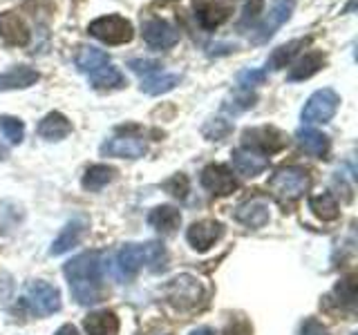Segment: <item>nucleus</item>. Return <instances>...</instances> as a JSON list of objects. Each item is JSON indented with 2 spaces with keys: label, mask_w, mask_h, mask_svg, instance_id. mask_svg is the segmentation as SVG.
<instances>
[{
  "label": "nucleus",
  "mask_w": 358,
  "mask_h": 335,
  "mask_svg": "<svg viewBox=\"0 0 358 335\" xmlns=\"http://www.w3.org/2000/svg\"><path fill=\"white\" fill-rule=\"evenodd\" d=\"M63 273L67 277V282H70L72 297L78 304L90 306L101 302V297H103V286H101V268H99L96 253L76 255L74 260L65 264Z\"/></svg>",
  "instance_id": "obj_1"
},
{
  "label": "nucleus",
  "mask_w": 358,
  "mask_h": 335,
  "mask_svg": "<svg viewBox=\"0 0 358 335\" xmlns=\"http://www.w3.org/2000/svg\"><path fill=\"white\" fill-rule=\"evenodd\" d=\"M168 262V253L162 244H126L115 257V268L119 279H128L139 268H150V271H162Z\"/></svg>",
  "instance_id": "obj_2"
},
{
  "label": "nucleus",
  "mask_w": 358,
  "mask_h": 335,
  "mask_svg": "<svg viewBox=\"0 0 358 335\" xmlns=\"http://www.w3.org/2000/svg\"><path fill=\"white\" fill-rule=\"evenodd\" d=\"M164 295L168 299V304L175 306L177 311H190L204 297V286L193 275H177L166 284Z\"/></svg>",
  "instance_id": "obj_3"
},
{
  "label": "nucleus",
  "mask_w": 358,
  "mask_h": 335,
  "mask_svg": "<svg viewBox=\"0 0 358 335\" xmlns=\"http://www.w3.org/2000/svg\"><path fill=\"white\" fill-rule=\"evenodd\" d=\"M309 174L302 168H280L275 174L268 179L271 193L282 201H296L309 190Z\"/></svg>",
  "instance_id": "obj_4"
},
{
  "label": "nucleus",
  "mask_w": 358,
  "mask_h": 335,
  "mask_svg": "<svg viewBox=\"0 0 358 335\" xmlns=\"http://www.w3.org/2000/svg\"><path fill=\"white\" fill-rule=\"evenodd\" d=\"M22 302H25V306L34 315L45 318L61 308V290L48 282H43V279H34V282L25 286Z\"/></svg>",
  "instance_id": "obj_5"
},
{
  "label": "nucleus",
  "mask_w": 358,
  "mask_h": 335,
  "mask_svg": "<svg viewBox=\"0 0 358 335\" xmlns=\"http://www.w3.org/2000/svg\"><path fill=\"white\" fill-rule=\"evenodd\" d=\"M87 31H90V36H94L96 40L106 43V45H126L134 36L132 22L123 16H117V14L101 16V18L92 20Z\"/></svg>",
  "instance_id": "obj_6"
},
{
  "label": "nucleus",
  "mask_w": 358,
  "mask_h": 335,
  "mask_svg": "<svg viewBox=\"0 0 358 335\" xmlns=\"http://www.w3.org/2000/svg\"><path fill=\"white\" fill-rule=\"evenodd\" d=\"M338 105H341V96L336 94L331 87H324L309 96L300 117L307 126H313V123H327L336 114Z\"/></svg>",
  "instance_id": "obj_7"
},
{
  "label": "nucleus",
  "mask_w": 358,
  "mask_h": 335,
  "mask_svg": "<svg viewBox=\"0 0 358 335\" xmlns=\"http://www.w3.org/2000/svg\"><path fill=\"white\" fill-rule=\"evenodd\" d=\"M294 9H296V0H273L271 7H268L266 18L255 29H251V40L266 43L291 18Z\"/></svg>",
  "instance_id": "obj_8"
},
{
  "label": "nucleus",
  "mask_w": 358,
  "mask_h": 335,
  "mask_svg": "<svg viewBox=\"0 0 358 335\" xmlns=\"http://www.w3.org/2000/svg\"><path fill=\"white\" fill-rule=\"evenodd\" d=\"M242 143L244 148H249L253 152L260 154H273L278 150H282L287 145V134L280 132L278 128L271 126H262V128H253L246 130L242 134Z\"/></svg>",
  "instance_id": "obj_9"
},
{
  "label": "nucleus",
  "mask_w": 358,
  "mask_h": 335,
  "mask_svg": "<svg viewBox=\"0 0 358 335\" xmlns=\"http://www.w3.org/2000/svg\"><path fill=\"white\" fill-rule=\"evenodd\" d=\"M199 181L210 195H217V197H227L233 193L235 188H238V181H235L233 172L227 165H220V163L206 165L204 170H201Z\"/></svg>",
  "instance_id": "obj_10"
},
{
  "label": "nucleus",
  "mask_w": 358,
  "mask_h": 335,
  "mask_svg": "<svg viewBox=\"0 0 358 335\" xmlns=\"http://www.w3.org/2000/svg\"><path fill=\"white\" fill-rule=\"evenodd\" d=\"M224 237V226L215 219H204V221H195L193 226L186 230V239L193 246L195 251L204 253L210 246H215Z\"/></svg>",
  "instance_id": "obj_11"
},
{
  "label": "nucleus",
  "mask_w": 358,
  "mask_h": 335,
  "mask_svg": "<svg viewBox=\"0 0 358 335\" xmlns=\"http://www.w3.org/2000/svg\"><path fill=\"white\" fill-rule=\"evenodd\" d=\"M143 40L155 50H171L179 40V31L171 25V22L152 18L143 22Z\"/></svg>",
  "instance_id": "obj_12"
},
{
  "label": "nucleus",
  "mask_w": 358,
  "mask_h": 335,
  "mask_svg": "<svg viewBox=\"0 0 358 335\" xmlns=\"http://www.w3.org/2000/svg\"><path fill=\"white\" fill-rule=\"evenodd\" d=\"M101 154L117 159H141L145 154V141L141 137H112L101 145Z\"/></svg>",
  "instance_id": "obj_13"
},
{
  "label": "nucleus",
  "mask_w": 358,
  "mask_h": 335,
  "mask_svg": "<svg viewBox=\"0 0 358 335\" xmlns=\"http://www.w3.org/2000/svg\"><path fill=\"white\" fill-rule=\"evenodd\" d=\"M29 27L25 25L16 11H5L0 14V38L7 45H14V47H25L29 43Z\"/></svg>",
  "instance_id": "obj_14"
},
{
  "label": "nucleus",
  "mask_w": 358,
  "mask_h": 335,
  "mask_svg": "<svg viewBox=\"0 0 358 335\" xmlns=\"http://www.w3.org/2000/svg\"><path fill=\"white\" fill-rule=\"evenodd\" d=\"M235 219H238L240 223H244V226L249 228H262L268 223V219H271V215H268V204L266 199H251V201H244L242 206H238V210H235Z\"/></svg>",
  "instance_id": "obj_15"
},
{
  "label": "nucleus",
  "mask_w": 358,
  "mask_h": 335,
  "mask_svg": "<svg viewBox=\"0 0 358 335\" xmlns=\"http://www.w3.org/2000/svg\"><path fill=\"white\" fill-rule=\"evenodd\" d=\"M85 228H87V219L85 217H74L72 221H67L65 228L61 230V234L52 244L50 255H63L67 251H72L74 246H78V241L83 239Z\"/></svg>",
  "instance_id": "obj_16"
},
{
  "label": "nucleus",
  "mask_w": 358,
  "mask_h": 335,
  "mask_svg": "<svg viewBox=\"0 0 358 335\" xmlns=\"http://www.w3.org/2000/svg\"><path fill=\"white\" fill-rule=\"evenodd\" d=\"M233 168L238 170L242 177H257L260 172H264V168H266V159H264V154L260 152H253L249 148H240V150H235L233 154Z\"/></svg>",
  "instance_id": "obj_17"
},
{
  "label": "nucleus",
  "mask_w": 358,
  "mask_h": 335,
  "mask_svg": "<svg viewBox=\"0 0 358 335\" xmlns=\"http://www.w3.org/2000/svg\"><path fill=\"white\" fill-rule=\"evenodd\" d=\"M36 132L45 141H61L72 132V123L67 121V117L61 114V112H50V114L38 123Z\"/></svg>",
  "instance_id": "obj_18"
},
{
  "label": "nucleus",
  "mask_w": 358,
  "mask_h": 335,
  "mask_svg": "<svg viewBox=\"0 0 358 335\" xmlns=\"http://www.w3.org/2000/svg\"><path fill=\"white\" fill-rule=\"evenodd\" d=\"M179 81H182V74H168V72H162V67H159V70H155L152 74L141 76V92L150 96H159V94L171 92L173 87H177Z\"/></svg>",
  "instance_id": "obj_19"
},
{
  "label": "nucleus",
  "mask_w": 358,
  "mask_h": 335,
  "mask_svg": "<svg viewBox=\"0 0 358 335\" xmlns=\"http://www.w3.org/2000/svg\"><path fill=\"white\" fill-rule=\"evenodd\" d=\"M87 335H119V318L112 311H96L83 322Z\"/></svg>",
  "instance_id": "obj_20"
},
{
  "label": "nucleus",
  "mask_w": 358,
  "mask_h": 335,
  "mask_svg": "<svg viewBox=\"0 0 358 335\" xmlns=\"http://www.w3.org/2000/svg\"><path fill=\"white\" fill-rule=\"evenodd\" d=\"M324 65V54L322 52H307L302 59H298L289 70V81L296 83V81H307L313 74H316L320 67Z\"/></svg>",
  "instance_id": "obj_21"
},
{
  "label": "nucleus",
  "mask_w": 358,
  "mask_h": 335,
  "mask_svg": "<svg viewBox=\"0 0 358 335\" xmlns=\"http://www.w3.org/2000/svg\"><path fill=\"white\" fill-rule=\"evenodd\" d=\"M148 223L155 230H159L164 234H171L179 228L182 215H179V210L173 206H157L148 212Z\"/></svg>",
  "instance_id": "obj_22"
},
{
  "label": "nucleus",
  "mask_w": 358,
  "mask_h": 335,
  "mask_svg": "<svg viewBox=\"0 0 358 335\" xmlns=\"http://www.w3.org/2000/svg\"><path fill=\"white\" fill-rule=\"evenodd\" d=\"M296 139H298L302 150H305L307 154H311V156H318V159L327 154V150H329V137H327V134L318 132V130H313V128L298 130Z\"/></svg>",
  "instance_id": "obj_23"
},
{
  "label": "nucleus",
  "mask_w": 358,
  "mask_h": 335,
  "mask_svg": "<svg viewBox=\"0 0 358 335\" xmlns=\"http://www.w3.org/2000/svg\"><path fill=\"white\" fill-rule=\"evenodd\" d=\"M38 81V72L27 65H16L9 72L0 74V89H22Z\"/></svg>",
  "instance_id": "obj_24"
},
{
  "label": "nucleus",
  "mask_w": 358,
  "mask_h": 335,
  "mask_svg": "<svg viewBox=\"0 0 358 335\" xmlns=\"http://www.w3.org/2000/svg\"><path fill=\"white\" fill-rule=\"evenodd\" d=\"M87 78L94 89H119L126 85V78H123V74L112 63L99 67L92 74H87Z\"/></svg>",
  "instance_id": "obj_25"
},
{
  "label": "nucleus",
  "mask_w": 358,
  "mask_h": 335,
  "mask_svg": "<svg viewBox=\"0 0 358 335\" xmlns=\"http://www.w3.org/2000/svg\"><path fill=\"white\" fill-rule=\"evenodd\" d=\"M197 20L204 29H215L222 22H227L231 16V7L229 5H220V3H208V5H199L197 7Z\"/></svg>",
  "instance_id": "obj_26"
},
{
  "label": "nucleus",
  "mask_w": 358,
  "mask_h": 335,
  "mask_svg": "<svg viewBox=\"0 0 358 335\" xmlns=\"http://www.w3.org/2000/svg\"><path fill=\"white\" fill-rule=\"evenodd\" d=\"M115 174H117V170L110 165H103V163L90 165L83 174V188L90 190V193H99V190H103L112 179H115Z\"/></svg>",
  "instance_id": "obj_27"
},
{
  "label": "nucleus",
  "mask_w": 358,
  "mask_h": 335,
  "mask_svg": "<svg viewBox=\"0 0 358 335\" xmlns=\"http://www.w3.org/2000/svg\"><path fill=\"white\" fill-rule=\"evenodd\" d=\"M108 63H110L108 54L103 50H96V47H81V52H78V56H76V67L85 76L96 72L99 67H103Z\"/></svg>",
  "instance_id": "obj_28"
},
{
  "label": "nucleus",
  "mask_w": 358,
  "mask_h": 335,
  "mask_svg": "<svg viewBox=\"0 0 358 335\" xmlns=\"http://www.w3.org/2000/svg\"><path fill=\"white\" fill-rule=\"evenodd\" d=\"M307 40H291L287 45H280V47H275L271 52V56H268V61H266V70H280V67H287L291 63V59L298 54V47H305Z\"/></svg>",
  "instance_id": "obj_29"
},
{
  "label": "nucleus",
  "mask_w": 358,
  "mask_h": 335,
  "mask_svg": "<svg viewBox=\"0 0 358 335\" xmlns=\"http://www.w3.org/2000/svg\"><path fill=\"white\" fill-rule=\"evenodd\" d=\"M309 210L322 221H334L338 217V204H336V199L329 193L309 197Z\"/></svg>",
  "instance_id": "obj_30"
},
{
  "label": "nucleus",
  "mask_w": 358,
  "mask_h": 335,
  "mask_svg": "<svg viewBox=\"0 0 358 335\" xmlns=\"http://www.w3.org/2000/svg\"><path fill=\"white\" fill-rule=\"evenodd\" d=\"M255 105V94H251V89H238L233 92L227 100H224V110L229 114H240V112H246Z\"/></svg>",
  "instance_id": "obj_31"
},
{
  "label": "nucleus",
  "mask_w": 358,
  "mask_h": 335,
  "mask_svg": "<svg viewBox=\"0 0 358 335\" xmlns=\"http://www.w3.org/2000/svg\"><path fill=\"white\" fill-rule=\"evenodd\" d=\"M0 134L9 141V143H20L25 137V123L16 117H0Z\"/></svg>",
  "instance_id": "obj_32"
},
{
  "label": "nucleus",
  "mask_w": 358,
  "mask_h": 335,
  "mask_svg": "<svg viewBox=\"0 0 358 335\" xmlns=\"http://www.w3.org/2000/svg\"><path fill=\"white\" fill-rule=\"evenodd\" d=\"M336 297H338V304L343 306H354L356 295H358V286H356V277H345L341 279L334 288Z\"/></svg>",
  "instance_id": "obj_33"
},
{
  "label": "nucleus",
  "mask_w": 358,
  "mask_h": 335,
  "mask_svg": "<svg viewBox=\"0 0 358 335\" xmlns=\"http://www.w3.org/2000/svg\"><path fill=\"white\" fill-rule=\"evenodd\" d=\"M266 81V72L264 70H255V67H246L238 74V87L240 89H251L257 87Z\"/></svg>",
  "instance_id": "obj_34"
},
{
  "label": "nucleus",
  "mask_w": 358,
  "mask_h": 335,
  "mask_svg": "<svg viewBox=\"0 0 358 335\" xmlns=\"http://www.w3.org/2000/svg\"><path fill=\"white\" fill-rule=\"evenodd\" d=\"M231 132V123H227L224 119H213L204 126V137L210 141H220Z\"/></svg>",
  "instance_id": "obj_35"
},
{
  "label": "nucleus",
  "mask_w": 358,
  "mask_h": 335,
  "mask_svg": "<svg viewBox=\"0 0 358 335\" xmlns=\"http://www.w3.org/2000/svg\"><path fill=\"white\" fill-rule=\"evenodd\" d=\"M164 190H166V193H171L173 197H177V199H184L186 193H188V177L186 174L171 177L168 181H164Z\"/></svg>",
  "instance_id": "obj_36"
},
{
  "label": "nucleus",
  "mask_w": 358,
  "mask_h": 335,
  "mask_svg": "<svg viewBox=\"0 0 358 335\" xmlns=\"http://www.w3.org/2000/svg\"><path fill=\"white\" fill-rule=\"evenodd\" d=\"M222 335H253V327L246 318H233Z\"/></svg>",
  "instance_id": "obj_37"
},
{
  "label": "nucleus",
  "mask_w": 358,
  "mask_h": 335,
  "mask_svg": "<svg viewBox=\"0 0 358 335\" xmlns=\"http://www.w3.org/2000/svg\"><path fill=\"white\" fill-rule=\"evenodd\" d=\"M262 7H264L262 0H246L244 9H242V22H240V25H246L249 20H255L257 16L262 14Z\"/></svg>",
  "instance_id": "obj_38"
},
{
  "label": "nucleus",
  "mask_w": 358,
  "mask_h": 335,
  "mask_svg": "<svg viewBox=\"0 0 358 335\" xmlns=\"http://www.w3.org/2000/svg\"><path fill=\"white\" fill-rule=\"evenodd\" d=\"M300 335H329V331L322 327V324L318 320H305L302 322V327H300Z\"/></svg>",
  "instance_id": "obj_39"
},
{
  "label": "nucleus",
  "mask_w": 358,
  "mask_h": 335,
  "mask_svg": "<svg viewBox=\"0 0 358 335\" xmlns=\"http://www.w3.org/2000/svg\"><path fill=\"white\" fill-rule=\"evenodd\" d=\"M54 335H78V331L72 327V324H65V327H61V329L56 331Z\"/></svg>",
  "instance_id": "obj_40"
},
{
  "label": "nucleus",
  "mask_w": 358,
  "mask_h": 335,
  "mask_svg": "<svg viewBox=\"0 0 358 335\" xmlns=\"http://www.w3.org/2000/svg\"><path fill=\"white\" fill-rule=\"evenodd\" d=\"M190 335H215V331L208 329V327H199V329H193Z\"/></svg>",
  "instance_id": "obj_41"
}]
</instances>
